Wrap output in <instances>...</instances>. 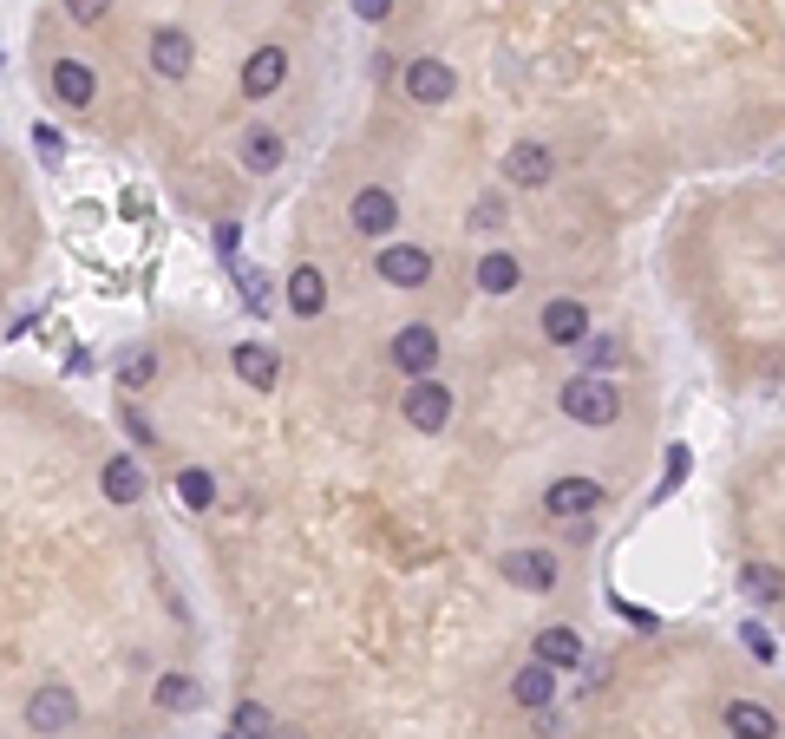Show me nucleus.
<instances>
[{
  "mask_svg": "<svg viewBox=\"0 0 785 739\" xmlns=\"http://www.w3.org/2000/svg\"><path fill=\"white\" fill-rule=\"evenodd\" d=\"M524 282V269H518V255H504V249H491L485 262H478V288L485 295H511Z\"/></svg>",
  "mask_w": 785,
  "mask_h": 739,
  "instance_id": "obj_21",
  "label": "nucleus"
},
{
  "mask_svg": "<svg viewBox=\"0 0 785 739\" xmlns=\"http://www.w3.org/2000/svg\"><path fill=\"white\" fill-rule=\"evenodd\" d=\"M72 720H79V694H72V688L46 681V688L26 694V734H66Z\"/></svg>",
  "mask_w": 785,
  "mask_h": 739,
  "instance_id": "obj_2",
  "label": "nucleus"
},
{
  "mask_svg": "<svg viewBox=\"0 0 785 739\" xmlns=\"http://www.w3.org/2000/svg\"><path fill=\"white\" fill-rule=\"evenodd\" d=\"M177 504H183V511H210V504H216V472H203V465L177 472Z\"/></svg>",
  "mask_w": 785,
  "mask_h": 739,
  "instance_id": "obj_24",
  "label": "nucleus"
},
{
  "mask_svg": "<svg viewBox=\"0 0 785 739\" xmlns=\"http://www.w3.org/2000/svg\"><path fill=\"white\" fill-rule=\"evenodd\" d=\"M229 734H242V739H275L282 727H275V714H269L262 701H236V714H229Z\"/></svg>",
  "mask_w": 785,
  "mask_h": 739,
  "instance_id": "obj_25",
  "label": "nucleus"
},
{
  "mask_svg": "<svg viewBox=\"0 0 785 739\" xmlns=\"http://www.w3.org/2000/svg\"><path fill=\"white\" fill-rule=\"evenodd\" d=\"M33 144H39V157H59V151H66V144H59V131H52V124H39V131H33Z\"/></svg>",
  "mask_w": 785,
  "mask_h": 739,
  "instance_id": "obj_35",
  "label": "nucleus"
},
{
  "mask_svg": "<svg viewBox=\"0 0 785 739\" xmlns=\"http://www.w3.org/2000/svg\"><path fill=\"white\" fill-rule=\"evenodd\" d=\"M242 164H249L255 177H269V170L282 164V138L262 131V124H249V131H242Z\"/></svg>",
  "mask_w": 785,
  "mask_h": 739,
  "instance_id": "obj_20",
  "label": "nucleus"
},
{
  "mask_svg": "<svg viewBox=\"0 0 785 739\" xmlns=\"http://www.w3.org/2000/svg\"><path fill=\"white\" fill-rule=\"evenodd\" d=\"M151 380H157V354H151V347L124 354V373H118V386H124V393H144Z\"/></svg>",
  "mask_w": 785,
  "mask_h": 739,
  "instance_id": "obj_27",
  "label": "nucleus"
},
{
  "mask_svg": "<svg viewBox=\"0 0 785 739\" xmlns=\"http://www.w3.org/2000/svg\"><path fill=\"white\" fill-rule=\"evenodd\" d=\"M216 249L236 262V255H242V223H216Z\"/></svg>",
  "mask_w": 785,
  "mask_h": 739,
  "instance_id": "obj_33",
  "label": "nucleus"
},
{
  "mask_svg": "<svg viewBox=\"0 0 785 739\" xmlns=\"http://www.w3.org/2000/svg\"><path fill=\"white\" fill-rule=\"evenodd\" d=\"M393 367L413 373V380H426V373L439 367V334H432L426 321H406V327L393 334Z\"/></svg>",
  "mask_w": 785,
  "mask_h": 739,
  "instance_id": "obj_4",
  "label": "nucleus"
},
{
  "mask_svg": "<svg viewBox=\"0 0 785 739\" xmlns=\"http://www.w3.org/2000/svg\"><path fill=\"white\" fill-rule=\"evenodd\" d=\"M740 589L766 609V603H785V576H780V563H747L740 570Z\"/></svg>",
  "mask_w": 785,
  "mask_h": 739,
  "instance_id": "obj_23",
  "label": "nucleus"
},
{
  "mask_svg": "<svg viewBox=\"0 0 785 739\" xmlns=\"http://www.w3.org/2000/svg\"><path fill=\"white\" fill-rule=\"evenodd\" d=\"M92 92H98V79H92L85 59H59V65H52V98H59L66 111H85Z\"/></svg>",
  "mask_w": 785,
  "mask_h": 739,
  "instance_id": "obj_16",
  "label": "nucleus"
},
{
  "mask_svg": "<svg viewBox=\"0 0 785 739\" xmlns=\"http://www.w3.org/2000/svg\"><path fill=\"white\" fill-rule=\"evenodd\" d=\"M603 504V478H557L550 491H544V511L550 517H590Z\"/></svg>",
  "mask_w": 785,
  "mask_h": 739,
  "instance_id": "obj_11",
  "label": "nucleus"
},
{
  "mask_svg": "<svg viewBox=\"0 0 785 739\" xmlns=\"http://www.w3.org/2000/svg\"><path fill=\"white\" fill-rule=\"evenodd\" d=\"M105 498H111V504H138V498H144L138 458H111V465H105Z\"/></svg>",
  "mask_w": 785,
  "mask_h": 739,
  "instance_id": "obj_22",
  "label": "nucleus"
},
{
  "mask_svg": "<svg viewBox=\"0 0 785 739\" xmlns=\"http://www.w3.org/2000/svg\"><path fill=\"white\" fill-rule=\"evenodd\" d=\"M229 269H236V282H242V295H249V308L262 314V308H269V282H262V275H255L249 262H229Z\"/></svg>",
  "mask_w": 785,
  "mask_h": 739,
  "instance_id": "obj_29",
  "label": "nucleus"
},
{
  "mask_svg": "<svg viewBox=\"0 0 785 739\" xmlns=\"http://www.w3.org/2000/svg\"><path fill=\"white\" fill-rule=\"evenodd\" d=\"M380 282H393V288H426V275H432V255L419 249V242H393V249H380Z\"/></svg>",
  "mask_w": 785,
  "mask_h": 739,
  "instance_id": "obj_7",
  "label": "nucleus"
},
{
  "mask_svg": "<svg viewBox=\"0 0 785 739\" xmlns=\"http://www.w3.org/2000/svg\"><path fill=\"white\" fill-rule=\"evenodd\" d=\"M452 65L445 59H406V98L413 105H445L452 98Z\"/></svg>",
  "mask_w": 785,
  "mask_h": 739,
  "instance_id": "obj_9",
  "label": "nucleus"
},
{
  "mask_svg": "<svg viewBox=\"0 0 785 739\" xmlns=\"http://www.w3.org/2000/svg\"><path fill=\"white\" fill-rule=\"evenodd\" d=\"M537 321H544V341H550V347H576V341H590V308H583V301H570V295H563V301H550Z\"/></svg>",
  "mask_w": 785,
  "mask_h": 739,
  "instance_id": "obj_12",
  "label": "nucleus"
},
{
  "mask_svg": "<svg viewBox=\"0 0 785 739\" xmlns=\"http://www.w3.org/2000/svg\"><path fill=\"white\" fill-rule=\"evenodd\" d=\"M498 576L518 583V589H557V557H550V550H504V557H498Z\"/></svg>",
  "mask_w": 785,
  "mask_h": 739,
  "instance_id": "obj_8",
  "label": "nucleus"
},
{
  "mask_svg": "<svg viewBox=\"0 0 785 739\" xmlns=\"http://www.w3.org/2000/svg\"><path fill=\"white\" fill-rule=\"evenodd\" d=\"M105 7H111V0H66V13H72L79 26H98V20H105Z\"/></svg>",
  "mask_w": 785,
  "mask_h": 739,
  "instance_id": "obj_32",
  "label": "nucleus"
},
{
  "mask_svg": "<svg viewBox=\"0 0 785 739\" xmlns=\"http://www.w3.org/2000/svg\"><path fill=\"white\" fill-rule=\"evenodd\" d=\"M465 223H472V229H504V223H511V210H504V196H478Z\"/></svg>",
  "mask_w": 785,
  "mask_h": 739,
  "instance_id": "obj_28",
  "label": "nucleus"
},
{
  "mask_svg": "<svg viewBox=\"0 0 785 739\" xmlns=\"http://www.w3.org/2000/svg\"><path fill=\"white\" fill-rule=\"evenodd\" d=\"M688 465H694V458H688V445H668V478H662V498H668V491H681Z\"/></svg>",
  "mask_w": 785,
  "mask_h": 739,
  "instance_id": "obj_31",
  "label": "nucleus"
},
{
  "mask_svg": "<svg viewBox=\"0 0 785 739\" xmlns=\"http://www.w3.org/2000/svg\"><path fill=\"white\" fill-rule=\"evenodd\" d=\"M727 734L734 739H780V714L760 707V701H734V707H727Z\"/></svg>",
  "mask_w": 785,
  "mask_h": 739,
  "instance_id": "obj_18",
  "label": "nucleus"
},
{
  "mask_svg": "<svg viewBox=\"0 0 785 739\" xmlns=\"http://www.w3.org/2000/svg\"><path fill=\"white\" fill-rule=\"evenodd\" d=\"M282 79H288V52H282V46H255L249 65H242V92H249V98H269V92H282Z\"/></svg>",
  "mask_w": 785,
  "mask_h": 739,
  "instance_id": "obj_14",
  "label": "nucleus"
},
{
  "mask_svg": "<svg viewBox=\"0 0 785 739\" xmlns=\"http://www.w3.org/2000/svg\"><path fill=\"white\" fill-rule=\"evenodd\" d=\"M223 739H242V734H223Z\"/></svg>",
  "mask_w": 785,
  "mask_h": 739,
  "instance_id": "obj_38",
  "label": "nucleus"
},
{
  "mask_svg": "<svg viewBox=\"0 0 785 739\" xmlns=\"http://www.w3.org/2000/svg\"><path fill=\"white\" fill-rule=\"evenodd\" d=\"M354 13H360V20H386V13H393V0H354Z\"/></svg>",
  "mask_w": 785,
  "mask_h": 739,
  "instance_id": "obj_36",
  "label": "nucleus"
},
{
  "mask_svg": "<svg viewBox=\"0 0 785 739\" xmlns=\"http://www.w3.org/2000/svg\"><path fill=\"white\" fill-rule=\"evenodd\" d=\"M511 701H518L524 714H544V707L557 701V668H544V661H524V668L511 675Z\"/></svg>",
  "mask_w": 785,
  "mask_h": 739,
  "instance_id": "obj_15",
  "label": "nucleus"
},
{
  "mask_svg": "<svg viewBox=\"0 0 785 739\" xmlns=\"http://www.w3.org/2000/svg\"><path fill=\"white\" fill-rule=\"evenodd\" d=\"M275 739H301V734H295V727H282V734H275Z\"/></svg>",
  "mask_w": 785,
  "mask_h": 739,
  "instance_id": "obj_37",
  "label": "nucleus"
},
{
  "mask_svg": "<svg viewBox=\"0 0 785 739\" xmlns=\"http://www.w3.org/2000/svg\"><path fill=\"white\" fill-rule=\"evenodd\" d=\"M400 413H406L413 432H445V426H452V393H445L439 380H413L406 400H400Z\"/></svg>",
  "mask_w": 785,
  "mask_h": 739,
  "instance_id": "obj_3",
  "label": "nucleus"
},
{
  "mask_svg": "<svg viewBox=\"0 0 785 739\" xmlns=\"http://www.w3.org/2000/svg\"><path fill=\"white\" fill-rule=\"evenodd\" d=\"M288 308L295 314H321L328 308V275L321 269H288Z\"/></svg>",
  "mask_w": 785,
  "mask_h": 739,
  "instance_id": "obj_19",
  "label": "nucleus"
},
{
  "mask_svg": "<svg viewBox=\"0 0 785 739\" xmlns=\"http://www.w3.org/2000/svg\"><path fill=\"white\" fill-rule=\"evenodd\" d=\"M190 65H197V39L183 26H157L151 33V72L157 79H190Z\"/></svg>",
  "mask_w": 785,
  "mask_h": 739,
  "instance_id": "obj_5",
  "label": "nucleus"
},
{
  "mask_svg": "<svg viewBox=\"0 0 785 739\" xmlns=\"http://www.w3.org/2000/svg\"><path fill=\"white\" fill-rule=\"evenodd\" d=\"M563 413L576 419V426H616L622 419V393L603 380V373H576V380H563Z\"/></svg>",
  "mask_w": 785,
  "mask_h": 739,
  "instance_id": "obj_1",
  "label": "nucleus"
},
{
  "mask_svg": "<svg viewBox=\"0 0 785 739\" xmlns=\"http://www.w3.org/2000/svg\"><path fill=\"white\" fill-rule=\"evenodd\" d=\"M531 661H544V668H557V675H563V668H583V635H576V629H544Z\"/></svg>",
  "mask_w": 785,
  "mask_h": 739,
  "instance_id": "obj_17",
  "label": "nucleus"
},
{
  "mask_svg": "<svg viewBox=\"0 0 785 739\" xmlns=\"http://www.w3.org/2000/svg\"><path fill=\"white\" fill-rule=\"evenodd\" d=\"M229 367H236V373H242V386H255V393H269V386L282 380V354H275V347H262V341H236Z\"/></svg>",
  "mask_w": 785,
  "mask_h": 739,
  "instance_id": "obj_13",
  "label": "nucleus"
},
{
  "mask_svg": "<svg viewBox=\"0 0 785 739\" xmlns=\"http://www.w3.org/2000/svg\"><path fill=\"white\" fill-rule=\"evenodd\" d=\"M550 170H557V157H550V144H537V138H524V144L504 151V183H518V190H544Z\"/></svg>",
  "mask_w": 785,
  "mask_h": 739,
  "instance_id": "obj_6",
  "label": "nucleus"
},
{
  "mask_svg": "<svg viewBox=\"0 0 785 739\" xmlns=\"http://www.w3.org/2000/svg\"><path fill=\"white\" fill-rule=\"evenodd\" d=\"M740 635H747V648H753V655H760V661H773V635H766V629H760V622H747V629H740Z\"/></svg>",
  "mask_w": 785,
  "mask_h": 739,
  "instance_id": "obj_34",
  "label": "nucleus"
},
{
  "mask_svg": "<svg viewBox=\"0 0 785 739\" xmlns=\"http://www.w3.org/2000/svg\"><path fill=\"white\" fill-rule=\"evenodd\" d=\"M583 360H590V367H583V373H609V367H616V360H622V347H616V341H609V334H603V341H590V347H583Z\"/></svg>",
  "mask_w": 785,
  "mask_h": 739,
  "instance_id": "obj_30",
  "label": "nucleus"
},
{
  "mask_svg": "<svg viewBox=\"0 0 785 739\" xmlns=\"http://www.w3.org/2000/svg\"><path fill=\"white\" fill-rule=\"evenodd\" d=\"M347 216H354V229H360V236H393V223H400V196H393V190H380V183H367V190L354 196V210H347Z\"/></svg>",
  "mask_w": 785,
  "mask_h": 739,
  "instance_id": "obj_10",
  "label": "nucleus"
},
{
  "mask_svg": "<svg viewBox=\"0 0 785 739\" xmlns=\"http://www.w3.org/2000/svg\"><path fill=\"white\" fill-rule=\"evenodd\" d=\"M197 701H203V694H197L190 675H164V681H157V707H164V714H190Z\"/></svg>",
  "mask_w": 785,
  "mask_h": 739,
  "instance_id": "obj_26",
  "label": "nucleus"
}]
</instances>
